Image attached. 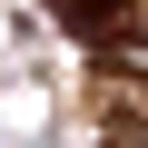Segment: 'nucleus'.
<instances>
[{
  "mask_svg": "<svg viewBox=\"0 0 148 148\" xmlns=\"http://www.w3.org/2000/svg\"><path fill=\"white\" fill-rule=\"evenodd\" d=\"M59 20L79 30V40H119L128 30V0H59Z\"/></svg>",
  "mask_w": 148,
  "mask_h": 148,
  "instance_id": "1",
  "label": "nucleus"
},
{
  "mask_svg": "<svg viewBox=\"0 0 148 148\" xmlns=\"http://www.w3.org/2000/svg\"><path fill=\"white\" fill-rule=\"evenodd\" d=\"M99 59H109V69H128V79H148V30H119V40H99Z\"/></svg>",
  "mask_w": 148,
  "mask_h": 148,
  "instance_id": "2",
  "label": "nucleus"
}]
</instances>
